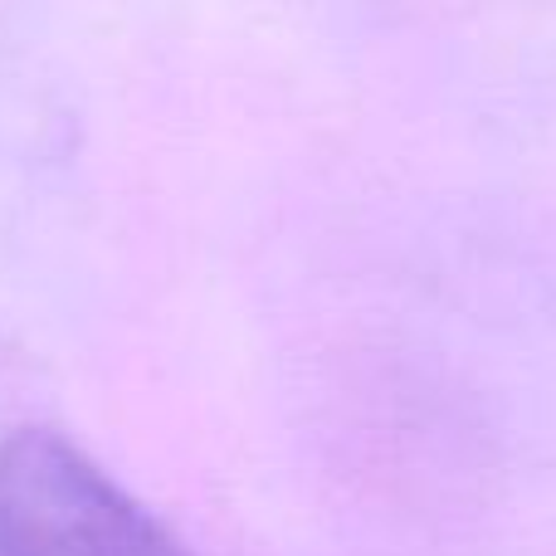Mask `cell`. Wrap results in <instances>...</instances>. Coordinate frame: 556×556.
Instances as JSON below:
<instances>
[{
    "label": "cell",
    "instance_id": "6da1fadb",
    "mask_svg": "<svg viewBox=\"0 0 556 556\" xmlns=\"http://www.w3.org/2000/svg\"><path fill=\"white\" fill-rule=\"evenodd\" d=\"M0 556H191L54 430L0 440Z\"/></svg>",
    "mask_w": 556,
    "mask_h": 556
}]
</instances>
